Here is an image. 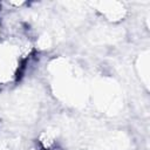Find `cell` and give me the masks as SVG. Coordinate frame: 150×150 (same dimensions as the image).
I'll use <instances>...</instances> for the list:
<instances>
[{
    "label": "cell",
    "mask_w": 150,
    "mask_h": 150,
    "mask_svg": "<svg viewBox=\"0 0 150 150\" xmlns=\"http://www.w3.org/2000/svg\"><path fill=\"white\" fill-rule=\"evenodd\" d=\"M0 28H1V27H0ZM0 30H1V29H0Z\"/></svg>",
    "instance_id": "1"
}]
</instances>
